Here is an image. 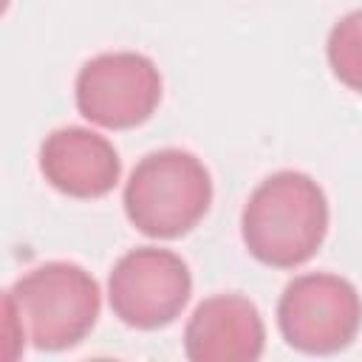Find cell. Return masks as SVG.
<instances>
[{"mask_svg":"<svg viewBox=\"0 0 362 362\" xmlns=\"http://www.w3.org/2000/svg\"><path fill=\"white\" fill-rule=\"evenodd\" d=\"M79 113L107 130L144 124L161 102L156 62L136 51H113L88 59L74 85Z\"/></svg>","mask_w":362,"mask_h":362,"instance_id":"cell-6","label":"cell"},{"mask_svg":"<svg viewBox=\"0 0 362 362\" xmlns=\"http://www.w3.org/2000/svg\"><path fill=\"white\" fill-rule=\"evenodd\" d=\"M359 11H351L342 17L331 37H328V62L351 90H359V74H362V48H359Z\"/></svg>","mask_w":362,"mask_h":362,"instance_id":"cell-9","label":"cell"},{"mask_svg":"<svg viewBox=\"0 0 362 362\" xmlns=\"http://www.w3.org/2000/svg\"><path fill=\"white\" fill-rule=\"evenodd\" d=\"M212 204V178L201 158L187 150L144 156L124 184V215L147 238L173 240L187 235Z\"/></svg>","mask_w":362,"mask_h":362,"instance_id":"cell-2","label":"cell"},{"mask_svg":"<svg viewBox=\"0 0 362 362\" xmlns=\"http://www.w3.org/2000/svg\"><path fill=\"white\" fill-rule=\"evenodd\" d=\"M25 351V325L14 294L0 291V362H14Z\"/></svg>","mask_w":362,"mask_h":362,"instance_id":"cell-10","label":"cell"},{"mask_svg":"<svg viewBox=\"0 0 362 362\" xmlns=\"http://www.w3.org/2000/svg\"><path fill=\"white\" fill-rule=\"evenodd\" d=\"M277 325L283 339L303 354H337L356 339L359 294L339 274H300L277 300Z\"/></svg>","mask_w":362,"mask_h":362,"instance_id":"cell-4","label":"cell"},{"mask_svg":"<svg viewBox=\"0 0 362 362\" xmlns=\"http://www.w3.org/2000/svg\"><path fill=\"white\" fill-rule=\"evenodd\" d=\"M8 3H11V0H0V14H3L6 8H8Z\"/></svg>","mask_w":362,"mask_h":362,"instance_id":"cell-11","label":"cell"},{"mask_svg":"<svg viewBox=\"0 0 362 362\" xmlns=\"http://www.w3.org/2000/svg\"><path fill=\"white\" fill-rule=\"evenodd\" d=\"M28 339L40 351L79 345L96 325L102 291L90 272L68 260H51L23 274L14 288Z\"/></svg>","mask_w":362,"mask_h":362,"instance_id":"cell-3","label":"cell"},{"mask_svg":"<svg viewBox=\"0 0 362 362\" xmlns=\"http://www.w3.org/2000/svg\"><path fill=\"white\" fill-rule=\"evenodd\" d=\"M40 173L62 195L88 201L116 187L122 161L105 136L88 127H59L40 147Z\"/></svg>","mask_w":362,"mask_h":362,"instance_id":"cell-8","label":"cell"},{"mask_svg":"<svg viewBox=\"0 0 362 362\" xmlns=\"http://www.w3.org/2000/svg\"><path fill=\"white\" fill-rule=\"evenodd\" d=\"M325 232V192L297 170H280L260 181L240 212V238L249 255L272 269H294L311 260Z\"/></svg>","mask_w":362,"mask_h":362,"instance_id":"cell-1","label":"cell"},{"mask_svg":"<svg viewBox=\"0 0 362 362\" xmlns=\"http://www.w3.org/2000/svg\"><path fill=\"white\" fill-rule=\"evenodd\" d=\"M192 294L189 266L170 249L139 246L116 260L107 277L113 314L139 331H156L181 317Z\"/></svg>","mask_w":362,"mask_h":362,"instance_id":"cell-5","label":"cell"},{"mask_svg":"<svg viewBox=\"0 0 362 362\" xmlns=\"http://www.w3.org/2000/svg\"><path fill=\"white\" fill-rule=\"evenodd\" d=\"M263 348V317L243 294L206 297L184 328V351L192 362H255Z\"/></svg>","mask_w":362,"mask_h":362,"instance_id":"cell-7","label":"cell"}]
</instances>
